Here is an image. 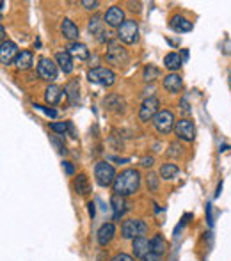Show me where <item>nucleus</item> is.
<instances>
[{
	"label": "nucleus",
	"mask_w": 231,
	"mask_h": 261,
	"mask_svg": "<svg viewBox=\"0 0 231 261\" xmlns=\"http://www.w3.org/2000/svg\"><path fill=\"white\" fill-rule=\"evenodd\" d=\"M32 61H34V55H32L31 50H22L14 59V66L18 70H29L32 66Z\"/></svg>",
	"instance_id": "obj_22"
},
{
	"label": "nucleus",
	"mask_w": 231,
	"mask_h": 261,
	"mask_svg": "<svg viewBox=\"0 0 231 261\" xmlns=\"http://www.w3.org/2000/svg\"><path fill=\"white\" fill-rule=\"evenodd\" d=\"M62 98V87H59V85L55 84H50L48 87H46V91H44V100H46V103H50V105H57L59 102H61Z\"/></svg>",
	"instance_id": "obj_24"
},
{
	"label": "nucleus",
	"mask_w": 231,
	"mask_h": 261,
	"mask_svg": "<svg viewBox=\"0 0 231 261\" xmlns=\"http://www.w3.org/2000/svg\"><path fill=\"white\" fill-rule=\"evenodd\" d=\"M103 20H105V23L109 27H117V29L126 22V20H124V11L119 5H112V7L107 9Z\"/></svg>",
	"instance_id": "obj_12"
},
{
	"label": "nucleus",
	"mask_w": 231,
	"mask_h": 261,
	"mask_svg": "<svg viewBox=\"0 0 231 261\" xmlns=\"http://www.w3.org/2000/svg\"><path fill=\"white\" fill-rule=\"evenodd\" d=\"M87 206H89V217L94 219V215H96V208H94V206H96V204H94L93 201H91V203H89Z\"/></svg>",
	"instance_id": "obj_40"
},
{
	"label": "nucleus",
	"mask_w": 231,
	"mask_h": 261,
	"mask_svg": "<svg viewBox=\"0 0 231 261\" xmlns=\"http://www.w3.org/2000/svg\"><path fill=\"white\" fill-rule=\"evenodd\" d=\"M87 78L89 82L98 85H103V87H111V85L116 84V73L109 68H93V70L87 71Z\"/></svg>",
	"instance_id": "obj_3"
},
{
	"label": "nucleus",
	"mask_w": 231,
	"mask_h": 261,
	"mask_svg": "<svg viewBox=\"0 0 231 261\" xmlns=\"http://www.w3.org/2000/svg\"><path fill=\"white\" fill-rule=\"evenodd\" d=\"M171 29H173L174 32H191L192 22H189L187 18L178 14V16H173V20H171Z\"/></svg>",
	"instance_id": "obj_25"
},
{
	"label": "nucleus",
	"mask_w": 231,
	"mask_h": 261,
	"mask_svg": "<svg viewBox=\"0 0 231 261\" xmlns=\"http://www.w3.org/2000/svg\"><path fill=\"white\" fill-rule=\"evenodd\" d=\"M36 109H39V111H43L46 115H50V117H57V111H53V109H46V107H41V105H34Z\"/></svg>",
	"instance_id": "obj_35"
},
{
	"label": "nucleus",
	"mask_w": 231,
	"mask_h": 261,
	"mask_svg": "<svg viewBox=\"0 0 231 261\" xmlns=\"http://www.w3.org/2000/svg\"><path fill=\"white\" fill-rule=\"evenodd\" d=\"M132 249H133V256L142 260L146 254L151 253V247H150V240L146 236H139V238L132 240Z\"/></svg>",
	"instance_id": "obj_16"
},
{
	"label": "nucleus",
	"mask_w": 231,
	"mask_h": 261,
	"mask_svg": "<svg viewBox=\"0 0 231 261\" xmlns=\"http://www.w3.org/2000/svg\"><path fill=\"white\" fill-rule=\"evenodd\" d=\"M0 34H2V36H0V39H2V43H4V41H7V39H5V27H4V25L0 27Z\"/></svg>",
	"instance_id": "obj_42"
},
{
	"label": "nucleus",
	"mask_w": 231,
	"mask_h": 261,
	"mask_svg": "<svg viewBox=\"0 0 231 261\" xmlns=\"http://www.w3.org/2000/svg\"><path fill=\"white\" fill-rule=\"evenodd\" d=\"M146 231H148L146 222L141 221V219H128L121 226V235H123L124 240H135L139 236H144Z\"/></svg>",
	"instance_id": "obj_2"
},
{
	"label": "nucleus",
	"mask_w": 231,
	"mask_h": 261,
	"mask_svg": "<svg viewBox=\"0 0 231 261\" xmlns=\"http://www.w3.org/2000/svg\"><path fill=\"white\" fill-rule=\"evenodd\" d=\"M18 53H20L18 52V46H16V43H13V41H4V43L0 44V61H2L4 66L14 62Z\"/></svg>",
	"instance_id": "obj_13"
},
{
	"label": "nucleus",
	"mask_w": 231,
	"mask_h": 261,
	"mask_svg": "<svg viewBox=\"0 0 231 261\" xmlns=\"http://www.w3.org/2000/svg\"><path fill=\"white\" fill-rule=\"evenodd\" d=\"M206 215H208V226H213V219H212V204L206 203Z\"/></svg>",
	"instance_id": "obj_38"
},
{
	"label": "nucleus",
	"mask_w": 231,
	"mask_h": 261,
	"mask_svg": "<svg viewBox=\"0 0 231 261\" xmlns=\"http://www.w3.org/2000/svg\"><path fill=\"white\" fill-rule=\"evenodd\" d=\"M182 85H183V80L178 73H169V75L164 76V89L167 93L176 94L182 89Z\"/></svg>",
	"instance_id": "obj_17"
},
{
	"label": "nucleus",
	"mask_w": 231,
	"mask_h": 261,
	"mask_svg": "<svg viewBox=\"0 0 231 261\" xmlns=\"http://www.w3.org/2000/svg\"><path fill=\"white\" fill-rule=\"evenodd\" d=\"M146 180H148V186H150V190L156 192V188H158V178H156V174L150 173L146 176Z\"/></svg>",
	"instance_id": "obj_31"
},
{
	"label": "nucleus",
	"mask_w": 231,
	"mask_h": 261,
	"mask_svg": "<svg viewBox=\"0 0 231 261\" xmlns=\"http://www.w3.org/2000/svg\"><path fill=\"white\" fill-rule=\"evenodd\" d=\"M68 128H70V124L64 123V121H62V123H52L50 124V130L55 132V133H61V135H64V133L68 132Z\"/></svg>",
	"instance_id": "obj_30"
},
{
	"label": "nucleus",
	"mask_w": 231,
	"mask_h": 261,
	"mask_svg": "<svg viewBox=\"0 0 231 261\" xmlns=\"http://www.w3.org/2000/svg\"><path fill=\"white\" fill-rule=\"evenodd\" d=\"M52 142H53V144H55V148H57V151H59V153H66V148L62 146V144L57 141V139H55V137H52Z\"/></svg>",
	"instance_id": "obj_39"
},
{
	"label": "nucleus",
	"mask_w": 231,
	"mask_h": 261,
	"mask_svg": "<svg viewBox=\"0 0 231 261\" xmlns=\"http://www.w3.org/2000/svg\"><path fill=\"white\" fill-rule=\"evenodd\" d=\"M158 174L164 178V180H173V178H176L178 174H180V167H178L176 164H164L160 167Z\"/></svg>",
	"instance_id": "obj_27"
},
{
	"label": "nucleus",
	"mask_w": 231,
	"mask_h": 261,
	"mask_svg": "<svg viewBox=\"0 0 231 261\" xmlns=\"http://www.w3.org/2000/svg\"><path fill=\"white\" fill-rule=\"evenodd\" d=\"M182 111L185 112V114H187V112H189V105H187V100H185V98H183V100H182Z\"/></svg>",
	"instance_id": "obj_43"
},
{
	"label": "nucleus",
	"mask_w": 231,
	"mask_h": 261,
	"mask_svg": "<svg viewBox=\"0 0 231 261\" xmlns=\"http://www.w3.org/2000/svg\"><path fill=\"white\" fill-rule=\"evenodd\" d=\"M117 39L124 44H133L139 41V25L135 20H126L123 25L117 29Z\"/></svg>",
	"instance_id": "obj_6"
},
{
	"label": "nucleus",
	"mask_w": 231,
	"mask_h": 261,
	"mask_svg": "<svg viewBox=\"0 0 231 261\" xmlns=\"http://www.w3.org/2000/svg\"><path fill=\"white\" fill-rule=\"evenodd\" d=\"M80 87H78V82L77 80H70L64 87V93L68 96V102H70L71 107H77L78 105V100H80V94H78Z\"/></svg>",
	"instance_id": "obj_20"
},
{
	"label": "nucleus",
	"mask_w": 231,
	"mask_h": 261,
	"mask_svg": "<svg viewBox=\"0 0 231 261\" xmlns=\"http://www.w3.org/2000/svg\"><path fill=\"white\" fill-rule=\"evenodd\" d=\"M103 18L100 14H94L91 20H89V32L96 37V41L100 43L109 44V32L105 31V22H102Z\"/></svg>",
	"instance_id": "obj_10"
},
{
	"label": "nucleus",
	"mask_w": 231,
	"mask_h": 261,
	"mask_svg": "<svg viewBox=\"0 0 231 261\" xmlns=\"http://www.w3.org/2000/svg\"><path fill=\"white\" fill-rule=\"evenodd\" d=\"M68 124H70V128H68V130H70L71 137H77V135H75V126H73V123H71V121H70V123H68Z\"/></svg>",
	"instance_id": "obj_44"
},
{
	"label": "nucleus",
	"mask_w": 231,
	"mask_h": 261,
	"mask_svg": "<svg viewBox=\"0 0 231 261\" xmlns=\"http://www.w3.org/2000/svg\"><path fill=\"white\" fill-rule=\"evenodd\" d=\"M182 59H183V61H187V59H189V52H187V50H183V53H182Z\"/></svg>",
	"instance_id": "obj_46"
},
{
	"label": "nucleus",
	"mask_w": 231,
	"mask_h": 261,
	"mask_svg": "<svg viewBox=\"0 0 231 261\" xmlns=\"http://www.w3.org/2000/svg\"><path fill=\"white\" fill-rule=\"evenodd\" d=\"M158 112H160V100L156 96H150L142 102L141 111H139V119L144 121V123L150 119L153 121V117H155Z\"/></svg>",
	"instance_id": "obj_8"
},
{
	"label": "nucleus",
	"mask_w": 231,
	"mask_h": 261,
	"mask_svg": "<svg viewBox=\"0 0 231 261\" xmlns=\"http://www.w3.org/2000/svg\"><path fill=\"white\" fill-rule=\"evenodd\" d=\"M221 190H222V183H219V186H217V192H215V197H219V195H221Z\"/></svg>",
	"instance_id": "obj_45"
},
{
	"label": "nucleus",
	"mask_w": 231,
	"mask_h": 261,
	"mask_svg": "<svg viewBox=\"0 0 231 261\" xmlns=\"http://www.w3.org/2000/svg\"><path fill=\"white\" fill-rule=\"evenodd\" d=\"M174 132H176L178 139L187 142H192L195 139V126L191 119H180L174 126Z\"/></svg>",
	"instance_id": "obj_11"
},
{
	"label": "nucleus",
	"mask_w": 231,
	"mask_h": 261,
	"mask_svg": "<svg viewBox=\"0 0 231 261\" xmlns=\"http://www.w3.org/2000/svg\"><path fill=\"white\" fill-rule=\"evenodd\" d=\"M61 32L68 41H71V43H77V39H78V36H80L78 27L75 25V22H71L70 18H64L61 22Z\"/></svg>",
	"instance_id": "obj_15"
},
{
	"label": "nucleus",
	"mask_w": 231,
	"mask_h": 261,
	"mask_svg": "<svg viewBox=\"0 0 231 261\" xmlns=\"http://www.w3.org/2000/svg\"><path fill=\"white\" fill-rule=\"evenodd\" d=\"M75 190H77V194H80V195L89 194V182H87V176H85V174H78V176H77Z\"/></svg>",
	"instance_id": "obj_28"
},
{
	"label": "nucleus",
	"mask_w": 231,
	"mask_h": 261,
	"mask_svg": "<svg viewBox=\"0 0 231 261\" xmlns=\"http://www.w3.org/2000/svg\"><path fill=\"white\" fill-rule=\"evenodd\" d=\"M142 261H164V254H156V253H150L142 258Z\"/></svg>",
	"instance_id": "obj_32"
},
{
	"label": "nucleus",
	"mask_w": 231,
	"mask_h": 261,
	"mask_svg": "<svg viewBox=\"0 0 231 261\" xmlns=\"http://www.w3.org/2000/svg\"><path fill=\"white\" fill-rule=\"evenodd\" d=\"M153 162H155V160H153V156H144V158H141L142 167H151V165H153Z\"/></svg>",
	"instance_id": "obj_36"
},
{
	"label": "nucleus",
	"mask_w": 231,
	"mask_h": 261,
	"mask_svg": "<svg viewBox=\"0 0 231 261\" xmlns=\"http://www.w3.org/2000/svg\"><path fill=\"white\" fill-rule=\"evenodd\" d=\"M111 204H112V212H114V221H119L124 215V212L128 210V204H126L124 197H121V195H117V194L112 195Z\"/></svg>",
	"instance_id": "obj_19"
},
{
	"label": "nucleus",
	"mask_w": 231,
	"mask_h": 261,
	"mask_svg": "<svg viewBox=\"0 0 231 261\" xmlns=\"http://www.w3.org/2000/svg\"><path fill=\"white\" fill-rule=\"evenodd\" d=\"M116 235V226L112 224V222H105L100 229H98L96 233V240L98 244L102 245V247H105V245H109L112 242V238H114Z\"/></svg>",
	"instance_id": "obj_14"
},
{
	"label": "nucleus",
	"mask_w": 231,
	"mask_h": 261,
	"mask_svg": "<svg viewBox=\"0 0 231 261\" xmlns=\"http://www.w3.org/2000/svg\"><path fill=\"white\" fill-rule=\"evenodd\" d=\"M109 160H114V162H121V164H126L128 158H117V156H109Z\"/></svg>",
	"instance_id": "obj_41"
},
{
	"label": "nucleus",
	"mask_w": 231,
	"mask_h": 261,
	"mask_svg": "<svg viewBox=\"0 0 231 261\" xmlns=\"http://www.w3.org/2000/svg\"><path fill=\"white\" fill-rule=\"evenodd\" d=\"M228 78H230V85H231V71H230V76H228Z\"/></svg>",
	"instance_id": "obj_47"
},
{
	"label": "nucleus",
	"mask_w": 231,
	"mask_h": 261,
	"mask_svg": "<svg viewBox=\"0 0 231 261\" xmlns=\"http://www.w3.org/2000/svg\"><path fill=\"white\" fill-rule=\"evenodd\" d=\"M107 62L112 66H123L124 62L128 61V53L121 46L119 41H109L107 44Z\"/></svg>",
	"instance_id": "obj_5"
},
{
	"label": "nucleus",
	"mask_w": 231,
	"mask_h": 261,
	"mask_svg": "<svg viewBox=\"0 0 231 261\" xmlns=\"http://www.w3.org/2000/svg\"><path fill=\"white\" fill-rule=\"evenodd\" d=\"M62 167H64V171H66V174H73L75 173V167H73V165H71V162H62Z\"/></svg>",
	"instance_id": "obj_37"
},
{
	"label": "nucleus",
	"mask_w": 231,
	"mask_h": 261,
	"mask_svg": "<svg viewBox=\"0 0 231 261\" xmlns=\"http://www.w3.org/2000/svg\"><path fill=\"white\" fill-rule=\"evenodd\" d=\"M111 261H133V256H130V254H126V253H119V254H116Z\"/></svg>",
	"instance_id": "obj_34"
},
{
	"label": "nucleus",
	"mask_w": 231,
	"mask_h": 261,
	"mask_svg": "<svg viewBox=\"0 0 231 261\" xmlns=\"http://www.w3.org/2000/svg\"><path fill=\"white\" fill-rule=\"evenodd\" d=\"M94 178H96V183L100 186H111L114 185L116 178V169L112 167L111 164H107V162H98L94 165Z\"/></svg>",
	"instance_id": "obj_4"
},
{
	"label": "nucleus",
	"mask_w": 231,
	"mask_h": 261,
	"mask_svg": "<svg viewBox=\"0 0 231 261\" xmlns=\"http://www.w3.org/2000/svg\"><path fill=\"white\" fill-rule=\"evenodd\" d=\"M182 64H183V59L178 52H171L164 57V66L167 68L171 73H176V71L182 68Z\"/></svg>",
	"instance_id": "obj_21"
},
{
	"label": "nucleus",
	"mask_w": 231,
	"mask_h": 261,
	"mask_svg": "<svg viewBox=\"0 0 231 261\" xmlns=\"http://www.w3.org/2000/svg\"><path fill=\"white\" fill-rule=\"evenodd\" d=\"M153 126L158 133H171V130L176 126L174 124V114L167 109H162L158 114L153 117Z\"/></svg>",
	"instance_id": "obj_7"
},
{
	"label": "nucleus",
	"mask_w": 231,
	"mask_h": 261,
	"mask_svg": "<svg viewBox=\"0 0 231 261\" xmlns=\"http://www.w3.org/2000/svg\"><path fill=\"white\" fill-rule=\"evenodd\" d=\"M139 186H141V173L137 169L130 167L117 174L112 188H114V194L121 195V197H128L139 190Z\"/></svg>",
	"instance_id": "obj_1"
},
{
	"label": "nucleus",
	"mask_w": 231,
	"mask_h": 261,
	"mask_svg": "<svg viewBox=\"0 0 231 261\" xmlns=\"http://www.w3.org/2000/svg\"><path fill=\"white\" fill-rule=\"evenodd\" d=\"M80 5H84V7L89 9V11H94V9L100 5V2H96V0H93V2H91V0H82V2H80Z\"/></svg>",
	"instance_id": "obj_33"
},
{
	"label": "nucleus",
	"mask_w": 231,
	"mask_h": 261,
	"mask_svg": "<svg viewBox=\"0 0 231 261\" xmlns=\"http://www.w3.org/2000/svg\"><path fill=\"white\" fill-rule=\"evenodd\" d=\"M150 247H151V253H156V254H164L165 249H167V244L162 235H155L153 238L150 240Z\"/></svg>",
	"instance_id": "obj_26"
},
{
	"label": "nucleus",
	"mask_w": 231,
	"mask_h": 261,
	"mask_svg": "<svg viewBox=\"0 0 231 261\" xmlns=\"http://www.w3.org/2000/svg\"><path fill=\"white\" fill-rule=\"evenodd\" d=\"M68 52L71 53V57L78 59V61H87L89 59V50L87 46H85L84 43H70V46H68Z\"/></svg>",
	"instance_id": "obj_23"
},
{
	"label": "nucleus",
	"mask_w": 231,
	"mask_h": 261,
	"mask_svg": "<svg viewBox=\"0 0 231 261\" xmlns=\"http://www.w3.org/2000/svg\"><path fill=\"white\" fill-rule=\"evenodd\" d=\"M160 76V70L153 64H148L144 70H142V78L146 80V82H153Z\"/></svg>",
	"instance_id": "obj_29"
},
{
	"label": "nucleus",
	"mask_w": 231,
	"mask_h": 261,
	"mask_svg": "<svg viewBox=\"0 0 231 261\" xmlns=\"http://www.w3.org/2000/svg\"><path fill=\"white\" fill-rule=\"evenodd\" d=\"M55 61H57L62 73H66V75H70L73 68H75L73 66V57H71L70 52H57L55 53Z\"/></svg>",
	"instance_id": "obj_18"
},
{
	"label": "nucleus",
	"mask_w": 231,
	"mask_h": 261,
	"mask_svg": "<svg viewBox=\"0 0 231 261\" xmlns=\"http://www.w3.org/2000/svg\"><path fill=\"white\" fill-rule=\"evenodd\" d=\"M38 75H39V78L52 82V80L57 78V64L50 57H41L38 61Z\"/></svg>",
	"instance_id": "obj_9"
}]
</instances>
